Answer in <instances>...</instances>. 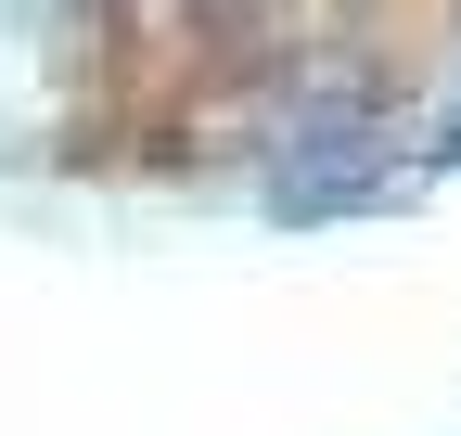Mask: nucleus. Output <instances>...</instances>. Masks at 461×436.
<instances>
[{
  "label": "nucleus",
  "instance_id": "f257e3e1",
  "mask_svg": "<svg viewBox=\"0 0 461 436\" xmlns=\"http://www.w3.org/2000/svg\"><path fill=\"white\" fill-rule=\"evenodd\" d=\"M205 14H230V0H205Z\"/></svg>",
  "mask_w": 461,
  "mask_h": 436
}]
</instances>
